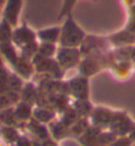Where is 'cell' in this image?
I'll return each mask as SVG.
<instances>
[{
    "label": "cell",
    "instance_id": "9",
    "mask_svg": "<svg viewBox=\"0 0 135 146\" xmlns=\"http://www.w3.org/2000/svg\"><path fill=\"white\" fill-rule=\"evenodd\" d=\"M134 125L135 122L131 120V117L128 116L127 112L117 109L113 119H111L108 130L113 133L115 137H127Z\"/></svg>",
    "mask_w": 135,
    "mask_h": 146
},
{
    "label": "cell",
    "instance_id": "31",
    "mask_svg": "<svg viewBox=\"0 0 135 146\" xmlns=\"http://www.w3.org/2000/svg\"><path fill=\"white\" fill-rule=\"evenodd\" d=\"M4 65V61H3V57H1V54H0V66Z\"/></svg>",
    "mask_w": 135,
    "mask_h": 146
},
{
    "label": "cell",
    "instance_id": "10",
    "mask_svg": "<svg viewBox=\"0 0 135 146\" xmlns=\"http://www.w3.org/2000/svg\"><path fill=\"white\" fill-rule=\"evenodd\" d=\"M67 90L71 100L89 99V79L78 74L76 76L67 80Z\"/></svg>",
    "mask_w": 135,
    "mask_h": 146
},
{
    "label": "cell",
    "instance_id": "30",
    "mask_svg": "<svg viewBox=\"0 0 135 146\" xmlns=\"http://www.w3.org/2000/svg\"><path fill=\"white\" fill-rule=\"evenodd\" d=\"M5 3H7V0H0V16L3 13V9L5 7Z\"/></svg>",
    "mask_w": 135,
    "mask_h": 146
},
{
    "label": "cell",
    "instance_id": "26",
    "mask_svg": "<svg viewBox=\"0 0 135 146\" xmlns=\"http://www.w3.org/2000/svg\"><path fill=\"white\" fill-rule=\"evenodd\" d=\"M131 142L132 141L128 137H117L106 146H131Z\"/></svg>",
    "mask_w": 135,
    "mask_h": 146
},
{
    "label": "cell",
    "instance_id": "14",
    "mask_svg": "<svg viewBox=\"0 0 135 146\" xmlns=\"http://www.w3.org/2000/svg\"><path fill=\"white\" fill-rule=\"evenodd\" d=\"M59 38H61V27H59V25L41 28V29L37 31L38 42H46V44L59 45Z\"/></svg>",
    "mask_w": 135,
    "mask_h": 146
},
{
    "label": "cell",
    "instance_id": "24",
    "mask_svg": "<svg viewBox=\"0 0 135 146\" xmlns=\"http://www.w3.org/2000/svg\"><path fill=\"white\" fill-rule=\"evenodd\" d=\"M59 45L57 44H46V42H40L38 44L37 54L45 58H55V54L58 51Z\"/></svg>",
    "mask_w": 135,
    "mask_h": 146
},
{
    "label": "cell",
    "instance_id": "4",
    "mask_svg": "<svg viewBox=\"0 0 135 146\" xmlns=\"http://www.w3.org/2000/svg\"><path fill=\"white\" fill-rule=\"evenodd\" d=\"M32 62H33L36 75H41L42 78L58 79V80L64 78V72L62 71L61 66L58 65L55 58H45L36 54Z\"/></svg>",
    "mask_w": 135,
    "mask_h": 146
},
{
    "label": "cell",
    "instance_id": "6",
    "mask_svg": "<svg viewBox=\"0 0 135 146\" xmlns=\"http://www.w3.org/2000/svg\"><path fill=\"white\" fill-rule=\"evenodd\" d=\"M55 59H57L58 65L61 66L62 71L64 74H67L68 71H72L75 68L78 70L81 59H83V55H81V51L79 48H63V46H59L57 54H55Z\"/></svg>",
    "mask_w": 135,
    "mask_h": 146
},
{
    "label": "cell",
    "instance_id": "27",
    "mask_svg": "<svg viewBox=\"0 0 135 146\" xmlns=\"http://www.w3.org/2000/svg\"><path fill=\"white\" fill-rule=\"evenodd\" d=\"M16 146H33V141H32L30 138H28L26 136H22V134H21V137L17 139Z\"/></svg>",
    "mask_w": 135,
    "mask_h": 146
},
{
    "label": "cell",
    "instance_id": "1",
    "mask_svg": "<svg viewBox=\"0 0 135 146\" xmlns=\"http://www.w3.org/2000/svg\"><path fill=\"white\" fill-rule=\"evenodd\" d=\"M0 54L3 57L4 65L25 82L32 80V78L36 75L33 62L21 54L12 42L0 45Z\"/></svg>",
    "mask_w": 135,
    "mask_h": 146
},
{
    "label": "cell",
    "instance_id": "18",
    "mask_svg": "<svg viewBox=\"0 0 135 146\" xmlns=\"http://www.w3.org/2000/svg\"><path fill=\"white\" fill-rule=\"evenodd\" d=\"M33 107L34 106H32L26 102H22V100H20L13 107L14 115H16L17 121L20 122V125H25L29 120L33 119Z\"/></svg>",
    "mask_w": 135,
    "mask_h": 146
},
{
    "label": "cell",
    "instance_id": "29",
    "mask_svg": "<svg viewBox=\"0 0 135 146\" xmlns=\"http://www.w3.org/2000/svg\"><path fill=\"white\" fill-rule=\"evenodd\" d=\"M128 138H130V139H131V141H132V142H135V125L134 126H132V129H131V132H130V133H128Z\"/></svg>",
    "mask_w": 135,
    "mask_h": 146
},
{
    "label": "cell",
    "instance_id": "13",
    "mask_svg": "<svg viewBox=\"0 0 135 146\" xmlns=\"http://www.w3.org/2000/svg\"><path fill=\"white\" fill-rule=\"evenodd\" d=\"M24 8V0H7L1 17L7 20L13 28L21 23V13Z\"/></svg>",
    "mask_w": 135,
    "mask_h": 146
},
{
    "label": "cell",
    "instance_id": "8",
    "mask_svg": "<svg viewBox=\"0 0 135 146\" xmlns=\"http://www.w3.org/2000/svg\"><path fill=\"white\" fill-rule=\"evenodd\" d=\"M25 80L21 79L17 74L11 71L5 65L0 66V95L7 92H17L20 94Z\"/></svg>",
    "mask_w": 135,
    "mask_h": 146
},
{
    "label": "cell",
    "instance_id": "11",
    "mask_svg": "<svg viewBox=\"0 0 135 146\" xmlns=\"http://www.w3.org/2000/svg\"><path fill=\"white\" fill-rule=\"evenodd\" d=\"M105 70L104 62H102V55H87L83 57L80 65L78 67V74L81 76L91 79L92 76L100 74Z\"/></svg>",
    "mask_w": 135,
    "mask_h": 146
},
{
    "label": "cell",
    "instance_id": "19",
    "mask_svg": "<svg viewBox=\"0 0 135 146\" xmlns=\"http://www.w3.org/2000/svg\"><path fill=\"white\" fill-rule=\"evenodd\" d=\"M49 132H50V137L54 141L63 138V137H68V126L64 125L61 120H58V117L53 122H50L47 125Z\"/></svg>",
    "mask_w": 135,
    "mask_h": 146
},
{
    "label": "cell",
    "instance_id": "17",
    "mask_svg": "<svg viewBox=\"0 0 135 146\" xmlns=\"http://www.w3.org/2000/svg\"><path fill=\"white\" fill-rule=\"evenodd\" d=\"M26 129L29 130L32 136L34 137V139H38V141H43L46 138H50V132H49L47 125L45 124H41L37 120H29V121L25 124Z\"/></svg>",
    "mask_w": 135,
    "mask_h": 146
},
{
    "label": "cell",
    "instance_id": "15",
    "mask_svg": "<svg viewBox=\"0 0 135 146\" xmlns=\"http://www.w3.org/2000/svg\"><path fill=\"white\" fill-rule=\"evenodd\" d=\"M58 117V112L47 106H34L33 107V119L41 124L49 125Z\"/></svg>",
    "mask_w": 135,
    "mask_h": 146
},
{
    "label": "cell",
    "instance_id": "7",
    "mask_svg": "<svg viewBox=\"0 0 135 146\" xmlns=\"http://www.w3.org/2000/svg\"><path fill=\"white\" fill-rule=\"evenodd\" d=\"M38 42L37 40V31H34L28 21H21L16 28H13V36H12V44L18 50L26 48L32 44Z\"/></svg>",
    "mask_w": 135,
    "mask_h": 146
},
{
    "label": "cell",
    "instance_id": "2",
    "mask_svg": "<svg viewBox=\"0 0 135 146\" xmlns=\"http://www.w3.org/2000/svg\"><path fill=\"white\" fill-rule=\"evenodd\" d=\"M85 37H87V32L78 24V21L74 19L72 13H68L63 19V24L61 25L59 46L80 48Z\"/></svg>",
    "mask_w": 135,
    "mask_h": 146
},
{
    "label": "cell",
    "instance_id": "12",
    "mask_svg": "<svg viewBox=\"0 0 135 146\" xmlns=\"http://www.w3.org/2000/svg\"><path fill=\"white\" fill-rule=\"evenodd\" d=\"M115 111H117V109L108 108V107L95 106V108H93L92 113L89 115L88 120H89L92 126H96V128H100V129L108 130Z\"/></svg>",
    "mask_w": 135,
    "mask_h": 146
},
{
    "label": "cell",
    "instance_id": "5",
    "mask_svg": "<svg viewBox=\"0 0 135 146\" xmlns=\"http://www.w3.org/2000/svg\"><path fill=\"white\" fill-rule=\"evenodd\" d=\"M113 48L109 42L106 36H96V34H88L84 38L83 44L79 49L83 57L87 55H102L108 50Z\"/></svg>",
    "mask_w": 135,
    "mask_h": 146
},
{
    "label": "cell",
    "instance_id": "21",
    "mask_svg": "<svg viewBox=\"0 0 135 146\" xmlns=\"http://www.w3.org/2000/svg\"><path fill=\"white\" fill-rule=\"evenodd\" d=\"M20 137L21 133L18 126H12V125L0 126V138H3L4 141H7L9 143H16Z\"/></svg>",
    "mask_w": 135,
    "mask_h": 146
},
{
    "label": "cell",
    "instance_id": "23",
    "mask_svg": "<svg viewBox=\"0 0 135 146\" xmlns=\"http://www.w3.org/2000/svg\"><path fill=\"white\" fill-rule=\"evenodd\" d=\"M12 36H13V27L1 17V20H0V45L12 42Z\"/></svg>",
    "mask_w": 135,
    "mask_h": 146
},
{
    "label": "cell",
    "instance_id": "20",
    "mask_svg": "<svg viewBox=\"0 0 135 146\" xmlns=\"http://www.w3.org/2000/svg\"><path fill=\"white\" fill-rule=\"evenodd\" d=\"M71 106L76 111L79 117H89V115L95 108V106L91 103L89 99H85V100H71Z\"/></svg>",
    "mask_w": 135,
    "mask_h": 146
},
{
    "label": "cell",
    "instance_id": "25",
    "mask_svg": "<svg viewBox=\"0 0 135 146\" xmlns=\"http://www.w3.org/2000/svg\"><path fill=\"white\" fill-rule=\"evenodd\" d=\"M76 3H78V0H63L59 15H58V20H63L68 13H72V9L76 5Z\"/></svg>",
    "mask_w": 135,
    "mask_h": 146
},
{
    "label": "cell",
    "instance_id": "22",
    "mask_svg": "<svg viewBox=\"0 0 135 146\" xmlns=\"http://www.w3.org/2000/svg\"><path fill=\"white\" fill-rule=\"evenodd\" d=\"M4 125H12V126H18L20 128V122L17 121L16 119L13 107L0 109V126H4Z\"/></svg>",
    "mask_w": 135,
    "mask_h": 146
},
{
    "label": "cell",
    "instance_id": "3",
    "mask_svg": "<svg viewBox=\"0 0 135 146\" xmlns=\"http://www.w3.org/2000/svg\"><path fill=\"white\" fill-rule=\"evenodd\" d=\"M106 37L113 48H128L135 45V4L126 9L125 25Z\"/></svg>",
    "mask_w": 135,
    "mask_h": 146
},
{
    "label": "cell",
    "instance_id": "28",
    "mask_svg": "<svg viewBox=\"0 0 135 146\" xmlns=\"http://www.w3.org/2000/svg\"><path fill=\"white\" fill-rule=\"evenodd\" d=\"M121 3H122V5H123L125 9H128V8L132 7L135 4V0H121Z\"/></svg>",
    "mask_w": 135,
    "mask_h": 146
},
{
    "label": "cell",
    "instance_id": "16",
    "mask_svg": "<svg viewBox=\"0 0 135 146\" xmlns=\"http://www.w3.org/2000/svg\"><path fill=\"white\" fill-rule=\"evenodd\" d=\"M20 100L26 102L32 106H37L38 100H40V91H38V86L33 83L32 80L25 82L24 87L20 92Z\"/></svg>",
    "mask_w": 135,
    "mask_h": 146
}]
</instances>
